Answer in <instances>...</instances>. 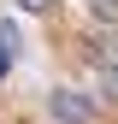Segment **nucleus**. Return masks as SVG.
I'll return each mask as SVG.
<instances>
[{
    "instance_id": "obj_1",
    "label": "nucleus",
    "mask_w": 118,
    "mask_h": 124,
    "mask_svg": "<svg viewBox=\"0 0 118 124\" xmlns=\"http://www.w3.org/2000/svg\"><path fill=\"white\" fill-rule=\"evenodd\" d=\"M88 65H95L100 89H106V95H118V30H100V36H95V47H88Z\"/></svg>"
},
{
    "instance_id": "obj_2",
    "label": "nucleus",
    "mask_w": 118,
    "mask_h": 124,
    "mask_svg": "<svg viewBox=\"0 0 118 124\" xmlns=\"http://www.w3.org/2000/svg\"><path fill=\"white\" fill-rule=\"evenodd\" d=\"M47 106H53V118H59V124H83L88 112H95V106H88V101L77 95V89H59V95H53Z\"/></svg>"
},
{
    "instance_id": "obj_3",
    "label": "nucleus",
    "mask_w": 118,
    "mask_h": 124,
    "mask_svg": "<svg viewBox=\"0 0 118 124\" xmlns=\"http://www.w3.org/2000/svg\"><path fill=\"white\" fill-rule=\"evenodd\" d=\"M12 53H18V24H12V18H0V77H6Z\"/></svg>"
},
{
    "instance_id": "obj_4",
    "label": "nucleus",
    "mask_w": 118,
    "mask_h": 124,
    "mask_svg": "<svg viewBox=\"0 0 118 124\" xmlns=\"http://www.w3.org/2000/svg\"><path fill=\"white\" fill-rule=\"evenodd\" d=\"M18 6H24V12H53L59 0H18Z\"/></svg>"
}]
</instances>
